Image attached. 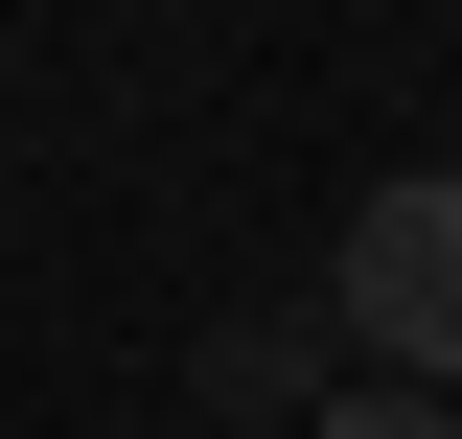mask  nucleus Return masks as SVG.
I'll list each match as a JSON object with an SVG mask.
<instances>
[{
    "instance_id": "obj_1",
    "label": "nucleus",
    "mask_w": 462,
    "mask_h": 439,
    "mask_svg": "<svg viewBox=\"0 0 462 439\" xmlns=\"http://www.w3.org/2000/svg\"><path fill=\"white\" fill-rule=\"evenodd\" d=\"M324 324L370 347L393 393H462V163H393L370 209L324 231Z\"/></svg>"
},
{
    "instance_id": "obj_2",
    "label": "nucleus",
    "mask_w": 462,
    "mask_h": 439,
    "mask_svg": "<svg viewBox=\"0 0 462 439\" xmlns=\"http://www.w3.org/2000/svg\"><path fill=\"white\" fill-rule=\"evenodd\" d=\"M300 439H462V393H393V370H370V393H324Z\"/></svg>"
}]
</instances>
